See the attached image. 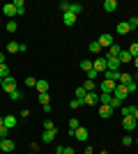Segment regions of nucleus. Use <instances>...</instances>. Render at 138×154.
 Instances as JSON below:
<instances>
[{
  "label": "nucleus",
  "mask_w": 138,
  "mask_h": 154,
  "mask_svg": "<svg viewBox=\"0 0 138 154\" xmlns=\"http://www.w3.org/2000/svg\"><path fill=\"white\" fill-rule=\"evenodd\" d=\"M97 42H99V46H101V48H111V46L115 44V42H113V35H111V32H101Z\"/></svg>",
  "instance_id": "obj_1"
},
{
  "label": "nucleus",
  "mask_w": 138,
  "mask_h": 154,
  "mask_svg": "<svg viewBox=\"0 0 138 154\" xmlns=\"http://www.w3.org/2000/svg\"><path fill=\"white\" fill-rule=\"evenodd\" d=\"M2 92H7V94L16 92V81H14V76H7L5 78V83H2Z\"/></svg>",
  "instance_id": "obj_2"
},
{
  "label": "nucleus",
  "mask_w": 138,
  "mask_h": 154,
  "mask_svg": "<svg viewBox=\"0 0 138 154\" xmlns=\"http://www.w3.org/2000/svg\"><path fill=\"white\" fill-rule=\"evenodd\" d=\"M92 69L97 71V74L106 71V69H108V67H106V58H94V60H92Z\"/></svg>",
  "instance_id": "obj_3"
},
{
  "label": "nucleus",
  "mask_w": 138,
  "mask_h": 154,
  "mask_svg": "<svg viewBox=\"0 0 138 154\" xmlns=\"http://www.w3.org/2000/svg\"><path fill=\"white\" fill-rule=\"evenodd\" d=\"M97 101H99V94H97V92H87V94L81 99V103H85V106H94Z\"/></svg>",
  "instance_id": "obj_4"
},
{
  "label": "nucleus",
  "mask_w": 138,
  "mask_h": 154,
  "mask_svg": "<svg viewBox=\"0 0 138 154\" xmlns=\"http://www.w3.org/2000/svg\"><path fill=\"white\" fill-rule=\"evenodd\" d=\"M127 94H129V92H127V88H124V85H118V88L113 90V97H115L118 101H124V99H127Z\"/></svg>",
  "instance_id": "obj_5"
},
{
  "label": "nucleus",
  "mask_w": 138,
  "mask_h": 154,
  "mask_svg": "<svg viewBox=\"0 0 138 154\" xmlns=\"http://www.w3.org/2000/svg\"><path fill=\"white\" fill-rule=\"evenodd\" d=\"M2 14H5L9 21H14V14H16V7H14V2H7V5H2Z\"/></svg>",
  "instance_id": "obj_6"
},
{
  "label": "nucleus",
  "mask_w": 138,
  "mask_h": 154,
  "mask_svg": "<svg viewBox=\"0 0 138 154\" xmlns=\"http://www.w3.org/2000/svg\"><path fill=\"white\" fill-rule=\"evenodd\" d=\"M101 92H108V94H113V90L118 88V83H113V81H101Z\"/></svg>",
  "instance_id": "obj_7"
},
{
  "label": "nucleus",
  "mask_w": 138,
  "mask_h": 154,
  "mask_svg": "<svg viewBox=\"0 0 138 154\" xmlns=\"http://www.w3.org/2000/svg\"><path fill=\"white\" fill-rule=\"evenodd\" d=\"M0 149L2 152H14V140L12 138H2L0 140Z\"/></svg>",
  "instance_id": "obj_8"
},
{
  "label": "nucleus",
  "mask_w": 138,
  "mask_h": 154,
  "mask_svg": "<svg viewBox=\"0 0 138 154\" xmlns=\"http://www.w3.org/2000/svg\"><path fill=\"white\" fill-rule=\"evenodd\" d=\"M136 120H133V117H122V127H124V131H133V129H136Z\"/></svg>",
  "instance_id": "obj_9"
},
{
  "label": "nucleus",
  "mask_w": 138,
  "mask_h": 154,
  "mask_svg": "<svg viewBox=\"0 0 138 154\" xmlns=\"http://www.w3.org/2000/svg\"><path fill=\"white\" fill-rule=\"evenodd\" d=\"M106 67H108V71H120V60L118 58H106Z\"/></svg>",
  "instance_id": "obj_10"
},
{
  "label": "nucleus",
  "mask_w": 138,
  "mask_h": 154,
  "mask_svg": "<svg viewBox=\"0 0 138 154\" xmlns=\"http://www.w3.org/2000/svg\"><path fill=\"white\" fill-rule=\"evenodd\" d=\"M58 138V129H53V131H44L41 134V143H51V140H55Z\"/></svg>",
  "instance_id": "obj_11"
},
{
  "label": "nucleus",
  "mask_w": 138,
  "mask_h": 154,
  "mask_svg": "<svg viewBox=\"0 0 138 154\" xmlns=\"http://www.w3.org/2000/svg\"><path fill=\"white\" fill-rule=\"evenodd\" d=\"M133 78H131V74H127V71H120V76H118V85H129Z\"/></svg>",
  "instance_id": "obj_12"
},
{
  "label": "nucleus",
  "mask_w": 138,
  "mask_h": 154,
  "mask_svg": "<svg viewBox=\"0 0 138 154\" xmlns=\"http://www.w3.org/2000/svg\"><path fill=\"white\" fill-rule=\"evenodd\" d=\"M74 138H76V140H87V129L85 127H78L76 131H74Z\"/></svg>",
  "instance_id": "obj_13"
},
{
  "label": "nucleus",
  "mask_w": 138,
  "mask_h": 154,
  "mask_svg": "<svg viewBox=\"0 0 138 154\" xmlns=\"http://www.w3.org/2000/svg\"><path fill=\"white\" fill-rule=\"evenodd\" d=\"M48 88H51V83H48V81H37V85H35V90L39 92V94L48 92Z\"/></svg>",
  "instance_id": "obj_14"
},
{
  "label": "nucleus",
  "mask_w": 138,
  "mask_h": 154,
  "mask_svg": "<svg viewBox=\"0 0 138 154\" xmlns=\"http://www.w3.org/2000/svg\"><path fill=\"white\" fill-rule=\"evenodd\" d=\"M120 53H122V46H118V44H113L111 48H108V53H106V58H118Z\"/></svg>",
  "instance_id": "obj_15"
},
{
  "label": "nucleus",
  "mask_w": 138,
  "mask_h": 154,
  "mask_svg": "<svg viewBox=\"0 0 138 154\" xmlns=\"http://www.w3.org/2000/svg\"><path fill=\"white\" fill-rule=\"evenodd\" d=\"M99 115H101V117H111L113 115V108L108 106V103H101V106H99Z\"/></svg>",
  "instance_id": "obj_16"
},
{
  "label": "nucleus",
  "mask_w": 138,
  "mask_h": 154,
  "mask_svg": "<svg viewBox=\"0 0 138 154\" xmlns=\"http://www.w3.org/2000/svg\"><path fill=\"white\" fill-rule=\"evenodd\" d=\"M118 60H120V64H122V62H133L131 53L127 51V48H122V53H120V55H118Z\"/></svg>",
  "instance_id": "obj_17"
},
{
  "label": "nucleus",
  "mask_w": 138,
  "mask_h": 154,
  "mask_svg": "<svg viewBox=\"0 0 138 154\" xmlns=\"http://www.w3.org/2000/svg\"><path fill=\"white\" fill-rule=\"evenodd\" d=\"M115 30H118V35H129V30H131V26H129L127 21H122V23H118V28H115Z\"/></svg>",
  "instance_id": "obj_18"
},
{
  "label": "nucleus",
  "mask_w": 138,
  "mask_h": 154,
  "mask_svg": "<svg viewBox=\"0 0 138 154\" xmlns=\"http://www.w3.org/2000/svg\"><path fill=\"white\" fill-rule=\"evenodd\" d=\"M81 12H83V5H81V2H72V5H69V14H74V16H78Z\"/></svg>",
  "instance_id": "obj_19"
},
{
  "label": "nucleus",
  "mask_w": 138,
  "mask_h": 154,
  "mask_svg": "<svg viewBox=\"0 0 138 154\" xmlns=\"http://www.w3.org/2000/svg\"><path fill=\"white\" fill-rule=\"evenodd\" d=\"M122 117H133V110H136V106H124V103H122Z\"/></svg>",
  "instance_id": "obj_20"
},
{
  "label": "nucleus",
  "mask_w": 138,
  "mask_h": 154,
  "mask_svg": "<svg viewBox=\"0 0 138 154\" xmlns=\"http://www.w3.org/2000/svg\"><path fill=\"white\" fill-rule=\"evenodd\" d=\"M2 120H5V127L9 129V131H12V129L16 127V117H14V115H5Z\"/></svg>",
  "instance_id": "obj_21"
},
{
  "label": "nucleus",
  "mask_w": 138,
  "mask_h": 154,
  "mask_svg": "<svg viewBox=\"0 0 138 154\" xmlns=\"http://www.w3.org/2000/svg\"><path fill=\"white\" fill-rule=\"evenodd\" d=\"M104 9H106V12H115V9H118V2H115V0H106Z\"/></svg>",
  "instance_id": "obj_22"
},
{
  "label": "nucleus",
  "mask_w": 138,
  "mask_h": 154,
  "mask_svg": "<svg viewBox=\"0 0 138 154\" xmlns=\"http://www.w3.org/2000/svg\"><path fill=\"white\" fill-rule=\"evenodd\" d=\"M14 7H16V14H26V2L23 0H14Z\"/></svg>",
  "instance_id": "obj_23"
},
{
  "label": "nucleus",
  "mask_w": 138,
  "mask_h": 154,
  "mask_svg": "<svg viewBox=\"0 0 138 154\" xmlns=\"http://www.w3.org/2000/svg\"><path fill=\"white\" fill-rule=\"evenodd\" d=\"M62 21H65L67 26H74V23H76V16H74V14H69V12H67V14H62Z\"/></svg>",
  "instance_id": "obj_24"
},
{
  "label": "nucleus",
  "mask_w": 138,
  "mask_h": 154,
  "mask_svg": "<svg viewBox=\"0 0 138 154\" xmlns=\"http://www.w3.org/2000/svg\"><path fill=\"white\" fill-rule=\"evenodd\" d=\"M19 51H21V44H16V42L7 44V53H19Z\"/></svg>",
  "instance_id": "obj_25"
},
{
  "label": "nucleus",
  "mask_w": 138,
  "mask_h": 154,
  "mask_svg": "<svg viewBox=\"0 0 138 154\" xmlns=\"http://www.w3.org/2000/svg\"><path fill=\"white\" fill-rule=\"evenodd\" d=\"M104 74H106V81H113V83H115V81H118V76H120V71H108V69H106Z\"/></svg>",
  "instance_id": "obj_26"
},
{
  "label": "nucleus",
  "mask_w": 138,
  "mask_h": 154,
  "mask_svg": "<svg viewBox=\"0 0 138 154\" xmlns=\"http://www.w3.org/2000/svg\"><path fill=\"white\" fill-rule=\"evenodd\" d=\"M99 101H101V103H111V101H113V94H108V92H101V94H99Z\"/></svg>",
  "instance_id": "obj_27"
},
{
  "label": "nucleus",
  "mask_w": 138,
  "mask_h": 154,
  "mask_svg": "<svg viewBox=\"0 0 138 154\" xmlns=\"http://www.w3.org/2000/svg\"><path fill=\"white\" fill-rule=\"evenodd\" d=\"M127 51L131 53V58H133V60H136V58H138V44H136V42H133V44H131V46H129V48H127Z\"/></svg>",
  "instance_id": "obj_28"
},
{
  "label": "nucleus",
  "mask_w": 138,
  "mask_h": 154,
  "mask_svg": "<svg viewBox=\"0 0 138 154\" xmlns=\"http://www.w3.org/2000/svg\"><path fill=\"white\" fill-rule=\"evenodd\" d=\"M7 76H12V74H9V67H7V64H0V78H7Z\"/></svg>",
  "instance_id": "obj_29"
},
{
  "label": "nucleus",
  "mask_w": 138,
  "mask_h": 154,
  "mask_svg": "<svg viewBox=\"0 0 138 154\" xmlns=\"http://www.w3.org/2000/svg\"><path fill=\"white\" fill-rule=\"evenodd\" d=\"M78 127H81V124H78V120H76V117H72V120H69V131L74 134V131H76Z\"/></svg>",
  "instance_id": "obj_30"
},
{
  "label": "nucleus",
  "mask_w": 138,
  "mask_h": 154,
  "mask_svg": "<svg viewBox=\"0 0 138 154\" xmlns=\"http://www.w3.org/2000/svg\"><path fill=\"white\" fill-rule=\"evenodd\" d=\"M7 32H16V28H19V26H16V21H7Z\"/></svg>",
  "instance_id": "obj_31"
},
{
  "label": "nucleus",
  "mask_w": 138,
  "mask_h": 154,
  "mask_svg": "<svg viewBox=\"0 0 138 154\" xmlns=\"http://www.w3.org/2000/svg\"><path fill=\"white\" fill-rule=\"evenodd\" d=\"M81 106H83V103H81V99H72V101H69V108H72V110L81 108Z\"/></svg>",
  "instance_id": "obj_32"
},
{
  "label": "nucleus",
  "mask_w": 138,
  "mask_h": 154,
  "mask_svg": "<svg viewBox=\"0 0 138 154\" xmlns=\"http://www.w3.org/2000/svg\"><path fill=\"white\" fill-rule=\"evenodd\" d=\"M81 69H83V71H90L92 69V60H83V62H81Z\"/></svg>",
  "instance_id": "obj_33"
},
{
  "label": "nucleus",
  "mask_w": 138,
  "mask_h": 154,
  "mask_svg": "<svg viewBox=\"0 0 138 154\" xmlns=\"http://www.w3.org/2000/svg\"><path fill=\"white\" fill-rule=\"evenodd\" d=\"M39 101H41V106H46V103H51V97H48V92L39 94Z\"/></svg>",
  "instance_id": "obj_34"
},
{
  "label": "nucleus",
  "mask_w": 138,
  "mask_h": 154,
  "mask_svg": "<svg viewBox=\"0 0 138 154\" xmlns=\"http://www.w3.org/2000/svg\"><path fill=\"white\" fill-rule=\"evenodd\" d=\"M83 90H85V92H94V81H85Z\"/></svg>",
  "instance_id": "obj_35"
},
{
  "label": "nucleus",
  "mask_w": 138,
  "mask_h": 154,
  "mask_svg": "<svg viewBox=\"0 0 138 154\" xmlns=\"http://www.w3.org/2000/svg\"><path fill=\"white\" fill-rule=\"evenodd\" d=\"M90 51H92V53H99V51H101L99 42H90Z\"/></svg>",
  "instance_id": "obj_36"
},
{
  "label": "nucleus",
  "mask_w": 138,
  "mask_h": 154,
  "mask_svg": "<svg viewBox=\"0 0 138 154\" xmlns=\"http://www.w3.org/2000/svg\"><path fill=\"white\" fill-rule=\"evenodd\" d=\"M124 88H127V92L131 94V92H136V90H138V83H133V81H131V83H129V85H124Z\"/></svg>",
  "instance_id": "obj_37"
},
{
  "label": "nucleus",
  "mask_w": 138,
  "mask_h": 154,
  "mask_svg": "<svg viewBox=\"0 0 138 154\" xmlns=\"http://www.w3.org/2000/svg\"><path fill=\"white\" fill-rule=\"evenodd\" d=\"M53 129H55V124L51 120H44V131H53Z\"/></svg>",
  "instance_id": "obj_38"
},
{
  "label": "nucleus",
  "mask_w": 138,
  "mask_h": 154,
  "mask_svg": "<svg viewBox=\"0 0 138 154\" xmlns=\"http://www.w3.org/2000/svg\"><path fill=\"white\" fill-rule=\"evenodd\" d=\"M131 143H133V138H131V136H122V145H124V147H129Z\"/></svg>",
  "instance_id": "obj_39"
},
{
  "label": "nucleus",
  "mask_w": 138,
  "mask_h": 154,
  "mask_svg": "<svg viewBox=\"0 0 138 154\" xmlns=\"http://www.w3.org/2000/svg\"><path fill=\"white\" fill-rule=\"evenodd\" d=\"M0 138H9V129L7 127H0Z\"/></svg>",
  "instance_id": "obj_40"
},
{
  "label": "nucleus",
  "mask_w": 138,
  "mask_h": 154,
  "mask_svg": "<svg viewBox=\"0 0 138 154\" xmlns=\"http://www.w3.org/2000/svg\"><path fill=\"white\" fill-rule=\"evenodd\" d=\"M85 74H87V81H94V78H97V76H99V74H97V71H94V69H90V71H85Z\"/></svg>",
  "instance_id": "obj_41"
},
{
  "label": "nucleus",
  "mask_w": 138,
  "mask_h": 154,
  "mask_svg": "<svg viewBox=\"0 0 138 154\" xmlns=\"http://www.w3.org/2000/svg\"><path fill=\"white\" fill-rule=\"evenodd\" d=\"M85 94H87V92L83 90V88H76V99H83Z\"/></svg>",
  "instance_id": "obj_42"
},
{
  "label": "nucleus",
  "mask_w": 138,
  "mask_h": 154,
  "mask_svg": "<svg viewBox=\"0 0 138 154\" xmlns=\"http://www.w3.org/2000/svg\"><path fill=\"white\" fill-rule=\"evenodd\" d=\"M127 23H129V26H131V28H138V16H131V19L127 21Z\"/></svg>",
  "instance_id": "obj_43"
},
{
  "label": "nucleus",
  "mask_w": 138,
  "mask_h": 154,
  "mask_svg": "<svg viewBox=\"0 0 138 154\" xmlns=\"http://www.w3.org/2000/svg\"><path fill=\"white\" fill-rule=\"evenodd\" d=\"M60 9H62V12H69V2H67V0H62V2H60Z\"/></svg>",
  "instance_id": "obj_44"
},
{
  "label": "nucleus",
  "mask_w": 138,
  "mask_h": 154,
  "mask_svg": "<svg viewBox=\"0 0 138 154\" xmlns=\"http://www.w3.org/2000/svg\"><path fill=\"white\" fill-rule=\"evenodd\" d=\"M26 85H28V88H35V85H37V81L30 76V78H26Z\"/></svg>",
  "instance_id": "obj_45"
},
{
  "label": "nucleus",
  "mask_w": 138,
  "mask_h": 154,
  "mask_svg": "<svg viewBox=\"0 0 138 154\" xmlns=\"http://www.w3.org/2000/svg\"><path fill=\"white\" fill-rule=\"evenodd\" d=\"M9 97H12L14 101H19V99H21V97H23V94H21V92H19V90H16V92H12V94H9Z\"/></svg>",
  "instance_id": "obj_46"
},
{
  "label": "nucleus",
  "mask_w": 138,
  "mask_h": 154,
  "mask_svg": "<svg viewBox=\"0 0 138 154\" xmlns=\"http://www.w3.org/2000/svg\"><path fill=\"white\" fill-rule=\"evenodd\" d=\"M62 154H74V147H72V145H67V147H62Z\"/></svg>",
  "instance_id": "obj_47"
},
{
  "label": "nucleus",
  "mask_w": 138,
  "mask_h": 154,
  "mask_svg": "<svg viewBox=\"0 0 138 154\" xmlns=\"http://www.w3.org/2000/svg\"><path fill=\"white\" fill-rule=\"evenodd\" d=\"M133 120L138 122V106H136V110H133Z\"/></svg>",
  "instance_id": "obj_48"
},
{
  "label": "nucleus",
  "mask_w": 138,
  "mask_h": 154,
  "mask_svg": "<svg viewBox=\"0 0 138 154\" xmlns=\"http://www.w3.org/2000/svg\"><path fill=\"white\" fill-rule=\"evenodd\" d=\"M0 64H5V53H0Z\"/></svg>",
  "instance_id": "obj_49"
},
{
  "label": "nucleus",
  "mask_w": 138,
  "mask_h": 154,
  "mask_svg": "<svg viewBox=\"0 0 138 154\" xmlns=\"http://www.w3.org/2000/svg\"><path fill=\"white\" fill-rule=\"evenodd\" d=\"M83 154H92V147H90V145L85 147V152H83Z\"/></svg>",
  "instance_id": "obj_50"
},
{
  "label": "nucleus",
  "mask_w": 138,
  "mask_h": 154,
  "mask_svg": "<svg viewBox=\"0 0 138 154\" xmlns=\"http://www.w3.org/2000/svg\"><path fill=\"white\" fill-rule=\"evenodd\" d=\"M55 154H62V145H60V147H58V149H55Z\"/></svg>",
  "instance_id": "obj_51"
},
{
  "label": "nucleus",
  "mask_w": 138,
  "mask_h": 154,
  "mask_svg": "<svg viewBox=\"0 0 138 154\" xmlns=\"http://www.w3.org/2000/svg\"><path fill=\"white\" fill-rule=\"evenodd\" d=\"M0 127H5V120H2V117H0Z\"/></svg>",
  "instance_id": "obj_52"
},
{
  "label": "nucleus",
  "mask_w": 138,
  "mask_h": 154,
  "mask_svg": "<svg viewBox=\"0 0 138 154\" xmlns=\"http://www.w3.org/2000/svg\"><path fill=\"white\" fill-rule=\"evenodd\" d=\"M101 154H108V152H106V149H104V152H101Z\"/></svg>",
  "instance_id": "obj_53"
},
{
  "label": "nucleus",
  "mask_w": 138,
  "mask_h": 154,
  "mask_svg": "<svg viewBox=\"0 0 138 154\" xmlns=\"http://www.w3.org/2000/svg\"><path fill=\"white\" fill-rule=\"evenodd\" d=\"M136 145H138V138H136Z\"/></svg>",
  "instance_id": "obj_54"
},
{
  "label": "nucleus",
  "mask_w": 138,
  "mask_h": 154,
  "mask_svg": "<svg viewBox=\"0 0 138 154\" xmlns=\"http://www.w3.org/2000/svg\"><path fill=\"white\" fill-rule=\"evenodd\" d=\"M30 154H37V152H30Z\"/></svg>",
  "instance_id": "obj_55"
},
{
  "label": "nucleus",
  "mask_w": 138,
  "mask_h": 154,
  "mask_svg": "<svg viewBox=\"0 0 138 154\" xmlns=\"http://www.w3.org/2000/svg\"><path fill=\"white\" fill-rule=\"evenodd\" d=\"M0 154H2V149H0Z\"/></svg>",
  "instance_id": "obj_56"
},
{
  "label": "nucleus",
  "mask_w": 138,
  "mask_h": 154,
  "mask_svg": "<svg viewBox=\"0 0 138 154\" xmlns=\"http://www.w3.org/2000/svg\"><path fill=\"white\" fill-rule=\"evenodd\" d=\"M136 44H138V39H136Z\"/></svg>",
  "instance_id": "obj_57"
},
{
  "label": "nucleus",
  "mask_w": 138,
  "mask_h": 154,
  "mask_svg": "<svg viewBox=\"0 0 138 154\" xmlns=\"http://www.w3.org/2000/svg\"><path fill=\"white\" fill-rule=\"evenodd\" d=\"M0 140H2V138H0Z\"/></svg>",
  "instance_id": "obj_58"
},
{
  "label": "nucleus",
  "mask_w": 138,
  "mask_h": 154,
  "mask_svg": "<svg viewBox=\"0 0 138 154\" xmlns=\"http://www.w3.org/2000/svg\"><path fill=\"white\" fill-rule=\"evenodd\" d=\"M0 92H2V90H0Z\"/></svg>",
  "instance_id": "obj_59"
}]
</instances>
